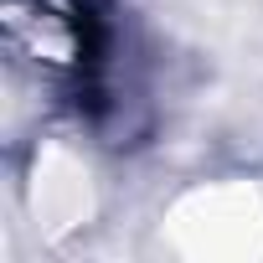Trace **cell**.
I'll return each instance as SVG.
<instances>
[{
	"mask_svg": "<svg viewBox=\"0 0 263 263\" xmlns=\"http://www.w3.org/2000/svg\"><path fill=\"white\" fill-rule=\"evenodd\" d=\"M6 47L47 83H78L103 62V16L88 0H6Z\"/></svg>",
	"mask_w": 263,
	"mask_h": 263,
	"instance_id": "cell-1",
	"label": "cell"
}]
</instances>
